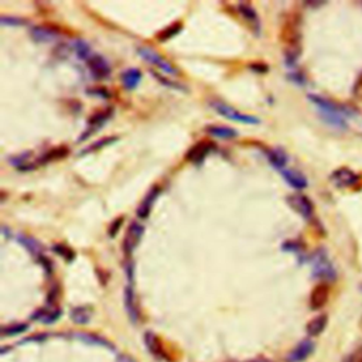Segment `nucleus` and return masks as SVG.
I'll return each instance as SVG.
<instances>
[{
    "instance_id": "obj_1",
    "label": "nucleus",
    "mask_w": 362,
    "mask_h": 362,
    "mask_svg": "<svg viewBox=\"0 0 362 362\" xmlns=\"http://www.w3.org/2000/svg\"><path fill=\"white\" fill-rule=\"evenodd\" d=\"M211 108H213L218 115H221L222 118H227L229 119V120L238 122V123L258 125L260 122L258 118H255L252 115H248V113H242L241 110L235 109L234 106H231L228 103L222 102V101H213V102H211Z\"/></svg>"
},
{
    "instance_id": "obj_2",
    "label": "nucleus",
    "mask_w": 362,
    "mask_h": 362,
    "mask_svg": "<svg viewBox=\"0 0 362 362\" xmlns=\"http://www.w3.org/2000/svg\"><path fill=\"white\" fill-rule=\"evenodd\" d=\"M313 275L324 282H330L335 279V269L331 265L330 259L324 251H318L313 256Z\"/></svg>"
},
{
    "instance_id": "obj_3",
    "label": "nucleus",
    "mask_w": 362,
    "mask_h": 362,
    "mask_svg": "<svg viewBox=\"0 0 362 362\" xmlns=\"http://www.w3.org/2000/svg\"><path fill=\"white\" fill-rule=\"evenodd\" d=\"M137 54L142 57L144 61L153 64L154 67H157V70L161 72H164L167 75H177L178 71L174 68L171 64L168 63L167 60H164L161 55L158 54L157 51H154L153 48L147 47V46H143V47L137 48Z\"/></svg>"
},
{
    "instance_id": "obj_4",
    "label": "nucleus",
    "mask_w": 362,
    "mask_h": 362,
    "mask_svg": "<svg viewBox=\"0 0 362 362\" xmlns=\"http://www.w3.org/2000/svg\"><path fill=\"white\" fill-rule=\"evenodd\" d=\"M287 204L290 205L291 208L296 211L297 214H300L303 218L306 220H311L313 215H314V207H313V203L310 201V198L303 196V194H291L287 197Z\"/></svg>"
},
{
    "instance_id": "obj_5",
    "label": "nucleus",
    "mask_w": 362,
    "mask_h": 362,
    "mask_svg": "<svg viewBox=\"0 0 362 362\" xmlns=\"http://www.w3.org/2000/svg\"><path fill=\"white\" fill-rule=\"evenodd\" d=\"M143 234H144V227L142 224H139L136 221L130 222L125 239H123V251L126 255H130L136 249V246L140 244Z\"/></svg>"
},
{
    "instance_id": "obj_6",
    "label": "nucleus",
    "mask_w": 362,
    "mask_h": 362,
    "mask_svg": "<svg viewBox=\"0 0 362 362\" xmlns=\"http://www.w3.org/2000/svg\"><path fill=\"white\" fill-rule=\"evenodd\" d=\"M87 65L96 79H106L110 75V65L102 55L92 54V57L87 61Z\"/></svg>"
},
{
    "instance_id": "obj_7",
    "label": "nucleus",
    "mask_w": 362,
    "mask_h": 362,
    "mask_svg": "<svg viewBox=\"0 0 362 362\" xmlns=\"http://www.w3.org/2000/svg\"><path fill=\"white\" fill-rule=\"evenodd\" d=\"M110 115H112V109H105V110H101V112H96L92 118L88 120V125H87V130L84 132V133L81 134V137H78V140L77 142H84V140H87L88 137L91 136V134H94L98 129H101V127L105 125V122L110 118Z\"/></svg>"
},
{
    "instance_id": "obj_8",
    "label": "nucleus",
    "mask_w": 362,
    "mask_h": 362,
    "mask_svg": "<svg viewBox=\"0 0 362 362\" xmlns=\"http://www.w3.org/2000/svg\"><path fill=\"white\" fill-rule=\"evenodd\" d=\"M330 297V289L325 283H320L315 286L310 294V307L313 310H320L323 308Z\"/></svg>"
},
{
    "instance_id": "obj_9",
    "label": "nucleus",
    "mask_w": 362,
    "mask_h": 362,
    "mask_svg": "<svg viewBox=\"0 0 362 362\" xmlns=\"http://www.w3.org/2000/svg\"><path fill=\"white\" fill-rule=\"evenodd\" d=\"M331 180H332V183L335 186L346 189V187L355 186L358 183V180H359V177L354 171H351L349 168H338V170H335L334 173L331 174Z\"/></svg>"
},
{
    "instance_id": "obj_10",
    "label": "nucleus",
    "mask_w": 362,
    "mask_h": 362,
    "mask_svg": "<svg viewBox=\"0 0 362 362\" xmlns=\"http://www.w3.org/2000/svg\"><path fill=\"white\" fill-rule=\"evenodd\" d=\"M158 194H160V189H158L157 186H154V187H151V189L147 191V194H146V197L143 198V201L140 203L139 205V208H137V217L139 218H147L150 215V211H151V208H153V204H154V201H156V198L158 197Z\"/></svg>"
},
{
    "instance_id": "obj_11",
    "label": "nucleus",
    "mask_w": 362,
    "mask_h": 362,
    "mask_svg": "<svg viewBox=\"0 0 362 362\" xmlns=\"http://www.w3.org/2000/svg\"><path fill=\"white\" fill-rule=\"evenodd\" d=\"M313 351H314V342L311 339H304L291 351L290 355H289V361L303 362L304 359H307Z\"/></svg>"
},
{
    "instance_id": "obj_12",
    "label": "nucleus",
    "mask_w": 362,
    "mask_h": 362,
    "mask_svg": "<svg viewBox=\"0 0 362 362\" xmlns=\"http://www.w3.org/2000/svg\"><path fill=\"white\" fill-rule=\"evenodd\" d=\"M238 10H239V15L251 24V27H252L253 32L256 33V36H259L260 20L259 17H258V13L255 12V9L249 3H239L238 5Z\"/></svg>"
},
{
    "instance_id": "obj_13",
    "label": "nucleus",
    "mask_w": 362,
    "mask_h": 362,
    "mask_svg": "<svg viewBox=\"0 0 362 362\" xmlns=\"http://www.w3.org/2000/svg\"><path fill=\"white\" fill-rule=\"evenodd\" d=\"M280 174H282V177H283L284 180L287 181V184L291 186L293 189L304 190L308 186L307 178L300 173V171H297V170L283 168V170H280Z\"/></svg>"
},
{
    "instance_id": "obj_14",
    "label": "nucleus",
    "mask_w": 362,
    "mask_h": 362,
    "mask_svg": "<svg viewBox=\"0 0 362 362\" xmlns=\"http://www.w3.org/2000/svg\"><path fill=\"white\" fill-rule=\"evenodd\" d=\"M211 149H213V144H211V143L200 142L197 143V144H194V146L187 151V156H186V157H187L189 161H193V163L198 164V163H201V161L208 156V153L211 151Z\"/></svg>"
},
{
    "instance_id": "obj_15",
    "label": "nucleus",
    "mask_w": 362,
    "mask_h": 362,
    "mask_svg": "<svg viewBox=\"0 0 362 362\" xmlns=\"http://www.w3.org/2000/svg\"><path fill=\"white\" fill-rule=\"evenodd\" d=\"M30 34L32 39L37 43H51L58 37V33L46 26H33L30 29Z\"/></svg>"
},
{
    "instance_id": "obj_16",
    "label": "nucleus",
    "mask_w": 362,
    "mask_h": 362,
    "mask_svg": "<svg viewBox=\"0 0 362 362\" xmlns=\"http://www.w3.org/2000/svg\"><path fill=\"white\" fill-rule=\"evenodd\" d=\"M125 307L127 310V314L130 317L132 321H137L139 320V306H137V301H136V296H134V291L132 289V286H127L125 289Z\"/></svg>"
},
{
    "instance_id": "obj_17",
    "label": "nucleus",
    "mask_w": 362,
    "mask_h": 362,
    "mask_svg": "<svg viewBox=\"0 0 362 362\" xmlns=\"http://www.w3.org/2000/svg\"><path fill=\"white\" fill-rule=\"evenodd\" d=\"M205 132L213 136V137H217V139H224V140H229V139H235L238 136V132L235 129L232 127H227V126H217V125H210V126L205 127Z\"/></svg>"
},
{
    "instance_id": "obj_18",
    "label": "nucleus",
    "mask_w": 362,
    "mask_h": 362,
    "mask_svg": "<svg viewBox=\"0 0 362 362\" xmlns=\"http://www.w3.org/2000/svg\"><path fill=\"white\" fill-rule=\"evenodd\" d=\"M120 79H122L123 87L129 89V91H132V89H134V88L140 84V81H142V72H140V70H137V68H129V70H126L125 72H122Z\"/></svg>"
},
{
    "instance_id": "obj_19",
    "label": "nucleus",
    "mask_w": 362,
    "mask_h": 362,
    "mask_svg": "<svg viewBox=\"0 0 362 362\" xmlns=\"http://www.w3.org/2000/svg\"><path fill=\"white\" fill-rule=\"evenodd\" d=\"M266 156H268V160L270 164L273 165L275 168H277L279 171L286 168V164H287V154L286 151L282 149H272L266 151Z\"/></svg>"
},
{
    "instance_id": "obj_20",
    "label": "nucleus",
    "mask_w": 362,
    "mask_h": 362,
    "mask_svg": "<svg viewBox=\"0 0 362 362\" xmlns=\"http://www.w3.org/2000/svg\"><path fill=\"white\" fill-rule=\"evenodd\" d=\"M327 324H328V317L325 314L317 315L313 320H310L307 324L308 337H317V335H320V334L325 330Z\"/></svg>"
},
{
    "instance_id": "obj_21",
    "label": "nucleus",
    "mask_w": 362,
    "mask_h": 362,
    "mask_svg": "<svg viewBox=\"0 0 362 362\" xmlns=\"http://www.w3.org/2000/svg\"><path fill=\"white\" fill-rule=\"evenodd\" d=\"M17 241H19V244L23 245L24 248L32 253L33 256L41 258V253H43V245L40 244L37 239H34L32 236H27V235H19Z\"/></svg>"
},
{
    "instance_id": "obj_22",
    "label": "nucleus",
    "mask_w": 362,
    "mask_h": 362,
    "mask_svg": "<svg viewBox=\"0 0 362 362\" xmlns=\"http://www.w3.org/2000/svg\"><path fill=\"white\" fill-rule=\"evenodd\" d=\"M144 342H146V346H147V349H149L151 354L156 355L157 358H163V356H164L163 345H161L160 338H158L156 334L146 332V334H144Z\"/></svg>"
},
{
    "instance_id": "obj_23",
    "label": "nucleus",
    "mask_w": 362,
    "mask_h": 362,
    "mask_svg": "<svg viewBox=\"0 0 362 362\" xmlns=\"http://www.w3.org/2000/svg\"><path fill=\"white\" fill-rule=\"evenodd\" d=\"M75 337L87 344H92V345H99V346H105V348H113V345L110 344L109 341H106L102 337L96 335V334H89V332H75L74 334Z\"/></svg>"
},
{
    "instance_id": "obj_24",
    "label": "nucleus",
    "mask_w": 362,
    "mask_h": 362,
    "mask_svg": "<svg viewBox=\"0 0 362 362\" xmlns=\"http://www.w3.org/2000/svg\"><path fill=\"white\" fill-rule=\"evenodd\" d=\"M320 116L323 118L324 122H327L331 126L345 129L346 122L342 118V113L339 112H327V110H320Z\"/></svg>"
},
{
    "instance_id": "obj_25",
    "label": "nucleus",
    "mask_w": 362,
    "mask_h": 362,
    "mask_svg": "<svg viewBox=\"0 0 362 362\" xmlns=\"http://www.w3.org/2000/svg\"><path fill=\"white\" fill-rule=\"evenodd\" d=\"M92 317V308L87 306H79L71 311V318L75 324H87L91 321Z\"/></svg>"
},
{
    "instance_id": "obj_26",
    "label": "nucleus",
    "mask_w": 362,
    "mask_h": 362,
    "mask_svg": "<svg viewBox=\"0 0 362 362\" xmlns=\"http://www.w3.org/2000/svg\"><path fill=\"white\" fill-rule=\"evenodd\" d=\"M74 51H75V54L78 55V58L84 60V61H88L94 54L92 50H91V46L85 40H75L74 41Z\"/></svg>"
},
{
    "instance_id": "obj_27",
    "label": "nucleus",
    "mask_w": 362,
    "mask_h": 362,
    "mask_svg": "<svg viewBox=\"0 0 362 362\" xmlns=\"http://www.w3.org/2000/svg\"><path fill=\"white\" fill-rule=\"evenodd\" d=\"M60 314H61V311L60 310H46V308H43V310H40L39 313L36 314V320H40L41 323H54L55 320H58L60 318Z\"/></svg>"
},
{
    "instance_id": "obj_28",
    "label": "nucleus",
    "mask_w": 362,
    "mask_h": 362,
    "mask_svg": "<svg viewBox=\"0 0 362 362\" xmlns=\"http://www.w3.org/2000/svg\"><path fill=\"white\" fill-rule=\"evenodd\" d=\"M181 30H183V24H181L180 22H175V23L171 24L170 27H167V29H164L161 33H158L157 39L160 40V41H167L168 39L174 37L175 34H178Z\"/></svg>"
},
{
    "instance_id": "obj_29",
    "label": "nucleus",
    "mask_w": 362,
    "mask_h": 362,
    "mask_svg": "<svg viewBox=\"0 0 362 362\" xmlns=\"http://www.w3.org/2000/svg\"><path fill=\"white\" fill-rule=\"evenodd\" d=\"M118 140V137H103V139H101V140H98V142H95L94 144H91L89 147H87V149H84L82 151H81V154H87V153H92V151H96V150H99V149H102V147H105V146H108V144H110V143H115Z\"/></svg>"
},
{
    "instance_id": "obj_30",
    "label": "nucleus",
    "mask_w": 362,
    "mask_h": 362,
    "mask_svg": "<svg viewBox=\"0 0 362 362\" xmlns=\"http://www.w3.org/2000/svg\"><path fill=\"white\" fill-rule=\"evenodd\" d=\"M65 154H68V150L64 147H58V149L50 150L44 156H41L40 163H46V161H51V160H57V158H63Z\"/></svg>"
},
{
    "instance_id": "obj_31",
    "label": "nucleus",
    "mask_w": 362,
    "mask_h": 362,
    "mask_svg": "<svg viewBox=\"0 0 362 362\" xmlns=\"http://www.w3.org/2000/svg\"><path fill=\"white\" fill-rule=\"evenodd\" d=\"M53 251H54L57 255H60L61 258H64L67 262H68V260H72L75 258V253H74V251H72L71 248H68V246H65V245L63 244L53 245Z\"/></svg>"
},
{
    "instance_id": "obj_32",
    "label": "nucleus",
    "mask_w": 362,
    "mask_h": 362,
    "mask_svg": "<svg viewBox=\"0 0 362 362\" xmlns=\"http://www.w3.org/2000/svg\"><path fill=\"white\" fill-rule=\"evenodd\" d=\"M26 330H27V324H16V325L5 327L2 330V335H15V334L23 332Z\"/></svg>"
},
{
    "instance_id": "obj_33",
    "label": "nucleus",
    "mask_w": 362,
    "mask_h": 362,
    "mask_svg": "<svg viewBox=\"0 0 362 362\" xmlns=\"http://www.w3.org/2000/svg\"><path fill=\"white\" fill-rule=\"evenodd\" d=\"M0 23H2V26H23V24H26V20L20 19V17L2 16Z\"/></svg>"
},
{
    "instance_id": "obj_34",
    "label": "nucleus",
    "mask_w": 362,
    "mask_h": 362,
    "mask_svg": "<svg viewBox=\"0 0 362 362\" xmlns=\"http://www.w3.org/2000/svg\"><path fill=\"white\" fill-rule=\"evenodd\" d=\"M122 225H123V218H122V217H119V218L113 221L109 225V228H108V235H109V238H113V236L118 235L119 229H120Z\"/></svg>"
},
{
    "instance_id": "obj_35",
    "label": "nucleus",
    "mask_w": 362,
    "mask_h": 362,
    "mask_svg": "<svg viewBox=\"0 0 362 362\" xmlns=\"http://www.w3.org/2000/svg\"><path fill=\"white\" fill-rule=\"evenodd\" d=\"M153 75L156 77V79L157 81H160V82H163L164 84L165 87H170V88H174V89H184V87L183 85H180V84H177V82H174V81H167L165 78H163L160 74H156V72H153Z\"/></svg>"
},
{
    "instance_id": "obj_36",
    "label": "nucleus",
    "mask_w": 362,
    "mask_h": 362,
    "mask_svg": "<svg viewBox=\"0 0 362 362\" xmlns=\"http://www.w3.org/2000/svg\"><path fill=\"white\" fill-rule=\"evenodd\" d=\"M105 91H106V89H89V92H88V94L98 95L99 98H108L109 94H108V92H105Z\"/></svg>"
},
{
    "instance_id": "obj_37",
    "label": "nucleus",
    "mask_w": 362,
    "mask_h": 362,
    "mask_svg": "<svg viewBox=\"0 0 362 362\" xmlns=\"http://www.w3.org/2000/svg\"><path fill=\"white\" fill-rule=\"evenodd\" d=\"M118 362H136V361H134L132 356H129V355H122V356L118 359Z\"/></svg>"
},
{
    "instance_id": "obj_38",
    "label": "nucleus",
    "mask_w": 362,
    "mask_h": 362,
    "mask_svg": "<svg viewBox=\"0 0 362 362\" xmlns=\"http://www.w3.org/2000/svg\"><path fill=\"white\" fill-rule=\"evenodd\" d=\"M252 362H270V361H263V359H260V361H252Z\"/></svg>"
},
{
    "instance_id": "obj_39",
    "label": "nucleus",
    "mask_w": 362,
    "mask_h": 362,
    "mask_svg": "<svg viewBox=\"0 0 362 362\" xmlns=\"http://www.w3.org/2000/svg\"><path fill=\"white\" fill-rule=\"evenodd\" d=\"M359 362H362V354H361V358H359Z\"/></svg>"
}]
</instances>
